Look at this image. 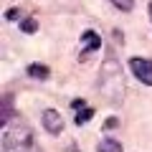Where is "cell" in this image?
Here are the masks:
<instances>
[{"label": "cell", "instance_id": "10", "mask_svg": "<svg viewBox=\"0 0 152 152\" xmlns=\"http://www.w3.org/2000/svg\"><path fill=\"white\" fill-rule=\"evenodd\" d=\"M20 31H23V33H36V31H38L36 18H26V20H20Z\"/></svg>", "mask_w": 152, "mask_h": 152}, {"label": "cell", "instance_id": "3", "mask_svg": "<svg viewBox=\"0 0 152 152\" xmlns=\"http://www.w3.org/2000/svg\"><path fill=\"white\" fill-rule=\"evenodd\" d=\"M129 71L137 81H142L145 86H152V61L150 58H140V56H132L129 58Z\"/></svg>", "mask_w": 152, "mask_h": 152}, {"label": "cell", "instance_id": "14", "mask_svg": "<svg viewBox=\"0 0 152 152\" xmlns=\"http://www.w3.org/2000/svg\"><path fill=\"white\" fill-rule=\"evenodd\" d=\"M147 13H150V20H152V0H150V8H147Z\"/></svg>", "mask_w": 152, "mask_h": 152}, {"label": "cell", "instance_id": "13", "mask_svg": "<svg viewBox=\"0 0 152 152\" xmlns=\"http://www.w3.org/2000/svg\"><path fill=\"white\" fill-rule=\"evenodd\" d=\"M71 107H74V109H81V107H86V102H84V99H74Z\"/></svg>", "mask_w": 152, "mask_h": 152}, {"label": "cell", "instance_id": "9", "mask_svg": "<svg viewBox=\"0 0 152 152\" xmlns=\"http://www.w3.org/2000/svg\"><path fill=\"white\" fill-rule=\"evenodd\" d=\"M117 10H122V13H129L132 8H134V0H109Z\"/></svg>", "mask_w": 152, "mask_h": 152}, {"label": "cell", "instance_id": "2", "mask_svg": "<svg viewBox=\"0 0 152 152\" xmlns=\"http://www.w3.org/2000/svg\"><path fill=\"white\" fill-rule=\"evenodd\" d=\"M112 84L122 91V69L114 58H107L102 64V81H99V86L109 94V99H112Z\"/></svg>", "mask_w": 152, "mask_h": 152}, {"label": "cell", "instance_id": "12", "mask_svg": "<svg viewBox=\"0 0 152 152\" xmlns=\"http://www.w3.org/2000/svg\"><path fill=\"white\" fill-rule=\"evenodd\" d=\"M18 13H20L18 8H10V10L5 13V18H8V20H15V18H18Z\"/></svg>", "mask_w": 152, "mask_h": 152}, {"label": "cell", "instance_id": "4", "mask_svg": "<svg viewBox=\"0 0 152 152\" xmlns=\"http://www.w3.org/2000/svg\"><path fill=\"white\" fill-rule=\"evenodd\" d=\"M41 124L48 134H61L64 132V117H61L56 109H43L41 112Z\"/></svg>", "mask_w": 152, "mask_h": 152}, {"label": "cell", "instance_id": "1", "mask_svg": "<svg viewBox=\"0 0 152 152\" xmlns=\"http://www.w3.org/2000/svg\"><path fill=\"white\" fill-rule=\"evenodd\" d=\"M3 152H36V137L23 122L3 127Z\"/></svg>", "mask_w": 152, "mask_h": 152}, {"label": "cell", "instance_id": "7", "mask_svg": "<svg viewBox=\"0 0 152 152\" xmlns=\"http://www.w3.org/2000/svg\"><path fill=\"white\" fill-rule=\"evenodd\" d=\"M96 152H124V150H122V142L117 140V137H104V140L99 142Z\"/></svg>", "mask_w": 152, "mask_h": 152}, {"label": "cell", "instance_id": "6", "mask_svg": "<svg viewBox=\"0 0 152 152\" xmlns=\"http://www.w3.org/2000/svg\"><path fill=\"white\" fill-rule=\"evenodd\" d=\"M26 74L31 76V79H36V81H46V79L51 76V69L46 64H31L26 69Z\"/></svg>", "mask_w": 152, "mask_h": 152}, {"label": "cell", "instance_id": "8", "mask_svg": "<svg viewBox=\"0 0 152 152\" xmlns=\"http://www.w3.org/2000/svg\"><path fill=\"white\" fill-rule=\"evenodd\" d=\"M91 117H94V109H91V107H81V109H76L74 122L81 127V124H86V122H91Z\"/></svg>", "mask_w": 152, "mask_h": 152}, {"label": "cell", "instance_id": "15", "mask_svg": "<svg viewBox=\"0 0 152 152\" xmlns=\"http://www.w3.org/2000/svg\"><path fill=\"white\" fill-rule=\"evenodd\" d=\"M71 152H81V150H79V147H71Z\"/></svg>", "mask_w": 152, "mask_h": 152}, {"label": "cell", "instance_id": "5", "mask_svg": "<svg viewBox=\"0 0 152 152\" xmlns=\"http://www.w3.org/2000/svg\"><path fill=\"white\" fill-rule=\"evenodd\" d=\"M81 43H84V46H81V56H79V61H86L94 51L102 48V36H99L96 31H91V28H89V31L81 33Z\"/></svg>", "mask_w": 152, "mask_h": 152}, {"label": "cell", "instance_id": "11", "mask_svg": "<svg viewBox=\"0 0 152 152\" xmlns=\"http://www.w3.org/2000/svg\"><path fill=\"white\" fill-rule=\"evenodd\" d=\"M117 124H119V119H117V117H112V119H107V122H104V127H107V129H114Z\"/></svg>", "mask_w": 152, "mask_h": 152}]
</instances>
